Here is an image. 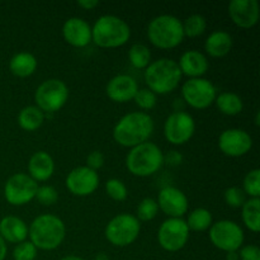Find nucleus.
Instances as JSON below:
<instances>
[{"label": "nucleus", "instance_id": "dca6fc26", "mask_svg": "<svg viewBox=\"0 0 260 260\" xmlns=\"http://www.w3.org/2000/svg\"><path fill=\"white\" fill-rule=\"evenodd\" d=\"M157 206L159 210L169 218H182L188 211V198L179 188L168 185L164 187L157 194Z\"/></svg>", "mask_w": 260, "mask_h": 260}, {"label": "nucleus", "instance_id": "f257e3e1", "mask_svg": "<svg viewBox=\"0 0 260 260\" xmlns=\"http://www.w3.org/2000/svg\"><path fill=\"white\" fill-rule=\"evenodd\" d=\"M154 119L145 112H131L119 119L113 128V139L123 147H132L149 141L154 132Z\"/></svg>", "mask_w": 260, "mask_h": 260}, {"label": "nucleus", "instance_id": "c03bdc74", "mask_svg": "<svg viewBox=\"0 0 260 260\" xmlns=\"http://www.w3.org/2000/svg\"><path fill=\"white\" fill-rule=\"evenodd\" d=\"M61 260H85V259L80 258V256H76V255H68V256H63Z\"/></svg>", "mask_w": 260, "mask_h": 260}, {"label": "nucleus", "instance_id": "f03ea898", "mask_svg": "<svg viewBox=\"0 0 260 260\" xmlns=\"http://www.w3.org/2000/svg\"><path fill=\"white\" fill-rule=\"evenodd\" d=\"M29 241L41 250H55L66 236V226L60 217L51 213L37 216L28 228Z\"/></svg>", "mask_w": 260, "mask_h": 260}, {"label": "nucleus", "instance_id": "f3484780", "mask_svg": "<svg viewBox=\"0 0 260 260\" xmlns=\"http://www.w3.org/2000/svg\"><path fill=\"white\" fill-rule=\"evenodd\" d=\"M229 15L234 24L249 29L259 20V3L256 0H233L229 4Z\"/></svg>", "mask_w": 260, "mask_h": 260}, {"label": "nucleus", "instance_id": "9b49d317", "mask_svg": "<svg viewBox=\"0 0 260 260\" xmlns=\"http://www.w3.org/2000/svg\"><path fill=\"white\" fill-rule=\"evenodd\" d=\"M38 183L25 173H17L7 180L4 197L12 206H24L32 202L38 189Z\"/></svg>", "mask_w": 260, "mask_h": 260}, {"label": "nucleus", "instance_id": "58836bf2", "mask_svg": "<svg viewBox=\"0 0 260 260\" xmlns=\"http://www.w3.org/2000/svg\"><path fill=\"white\" fill-rule=\"evenodd\" d=\"M104 165V155L102 151H91L90 154L86 156V165L89 169L98 170Z\"/></svg>", "mask_w": 260, "mask_h": 260}, {"label": "nucleus", "instance_id": "ea45409f", "mask_svg": "<svg viewBox=\"0 0 260 260\" xmlns=\"http://www.w3.org/2000/svg\"><path fill=\"white\" fill-rule=\"evenodd\" d=\"M183 159H184L183 155L179 151H177V150H172L167 155H164V162L170 165V167H178V165L182 164Z\"/></svg>", "mask_w": 260, "mask_h": 260}, {"label": "nucleus", "instance_id": "2f4dec72", "mask_svg": "<svg viewBox=\"0 0 260 260\" xmlns=\"http://www.w3.org/2000/svg\"><path fill=\"white\" fill-rule=\"evenodd\" d=\"M243 190L250 198H260V170L253 169L245 175L243 182Z\"/></svg>", "mask_w": 260, "mask_h": 260}, {"label": "nucleus", "instance_id": "4468645a", "mask_svg": "<svg viewBox=\"0 0 260 260\" xmlns=\"http://www.w3.org/2000/svg\"><path fill=\"white\" fill-rule=\"evenodd\" d=\"M66 188L78 197H88L99 187V175L95 170L88 167H78L71 170L66 177Z\"/></svg>", "mask_w": 260, "mask_h": 260}, {"label": "nucleus", "instance_id": "2eb2a0df", "mask_svg": "<svg viewBox=\"0 0 260 260\" xmlns=\"http://www.w3.org/2000/svg\"><path fill=\"white\" fill-rule=\"evenodd\" d=\"M218 147L226 156L240 157L250 151L253 139L245 129L229 128L218 137Z\"/></svg>", "mask_w": 260, "mask_h": 260}, {"label": "nucleus", "instance_id": "cd10ccee", "mask_svg": "<svg viewBox=\"0 0 260 260\" xmlns=\"http://www.w3.org/2000/svg\"><path fill=\"white\" fill-rule=\"evenodd\" d=\"M187 226L189 231H196V233H202V231L208 230L212 226L213 218L212 213L207 208H196L188 215Z\"/></svg>", "mask_w": 260, "mask_h": 260}, {"label": "nucleus", "instance_id": "473e14b6", "mask_svg": "<svg viewBox=\"0 0 260 260\" xmlns=\"http://www.w3.org/2000/svg\"><path fill=\"white\" fill-rule=\"evenodd\" d=\"M106 192L109 197L117 202H122L127 198V187L122 180L117 179V178H112L106 182Z\"/></svg>", "mask_w": 260, "mask_h": 260}, {"label": "nucleus", "instance_id": "b1692460", "mask_svg": "<svg viewBox=\"0 0 260 260\" xmlns=\"http://www.w3.org/2000/svg\"><path fill=\"white\" fill-rule=\"evenodd\" d=\"M37 58L30 52H18L10 58L9 69L12 74L18 78H28L37 70Z\"/></svg>", "mask_w": 260, "mask_h": 260}, {"label": "nucleus", "instance_id": "5701e85b", "mask_svg": "<svg viewBox=\"0 0 260 260\" xmlns=\"http://www.w3.org/2000/svg\"><path fill=\"white\" fill-rule=\"evenodd\" d=\"M233 37L226 30H215L207 37L205 42V50L212 57H223L230 53L233 48Z\"/></svg>", "mask_w": 260, "mask_h": 260}, {"label": "nucleus", "instance_id": "0eeeda50", "mask_svg": "<svg viewBox=\"0 0 260 260\" xmlns=\"http://www.w3.org/2000/svg\"><path fill=\"white\" fill-rule=\"evenodd\" d=\"M141 231V223L136 216L129 213H121L112 218L106 226L104 235L114 246L124 248L136 241Z\"/></svg>", "mask_w": 260, "mask_h": 260}, {"label": "nucleus", "instance_id": "393cba45", "mask_svg": "<svg viewBox=\"0 0 260 260\" xmlns=\"http://www.w3.org/2000/svg\"><path fill=\"white\" fill-rule=\"evenodd\" d=\"M45 122V113L36 106H27L18 114V124L27 132L40 128Z\"/></svg>", "mask_w": 260, "mask_h": 260}, {"label": "nucleus", "instance_id": "7c9ffc66", "mask_svg": "<svg viewBox=\"0 0 260 260\" xmlns=\"http://www.w3.org/2000/svg\"><path fill=\"white\" fill-rule=\"evenodd\" d=\"M157 212H159V206H157L156 200L154 198H144L141 202L139 203L136 210V218L139 221H151L156 217Z\"/></svg>", "mask_w": 260, "mask_h": 260}, {"label": "nucleus", "instance_id": "ddd939ff", "mask_svg": "<svg viewBox=\"0 0 260 260\" xmlns=\"http://www.w3.org/2000/svg\"><path fill=\"white\" fill-rule=\"evenodd\" d=\"M196 132L194 118L187 112H173L164 123V136L173 145H184Z\"/></svg>", "mask_w": 260, "mask_h": 260}, {"label": "nucleus", "instance_id": "79ce46f5", "mask_svg": "<svg viewBox=\"0 0 260 260\" xmlns=\"http://www.w3.org/2000/svg\"><path fill=\"white\" fill-rule=\"evenodd\" d=\"M7 253H8L7 243H5L4 239L0 236V260H4L7 258Z\"/></svg>", "mask_w": 260, "mask_h": 260}, {"label": "nucleus", "instance_id": "4be33fe9", "mask_svg": "<svg viewBox=\"0 0 260 260\" xmlns=\"http://www.w3.org/2000/svg\"><path fill=\"white\" fill-rule=\"evenodd\" d=\"M0 236L5 243H23L28 238L27 223L17 216H7L0 221Z\"/></svg>", "mask_w": 260, "mask_h": 260}, {"label": "nucleus", "instance_id": "aec40b11", "mask_svg": "<svg viewBox=\"0 0 260 260\" xmlns=\"http://www.w3.org/2000/svg\"><path fill=\"white\" fill-rule=\"evenodd\" d=\"M178 66L182 75L188 76L189 79L202 78L208 71V60L202 52L197 50L185 51L179 58Z\"/></svg>", "mask_w": 260, "mask_h": 260}, {"label": "nucleus", "instance_id": "37998d69", "mask_svg": "<svg viewBox=\"0 0 260 260\" xmlns=\"http://www.w3.org/2000/svg\"><path fill=\"white\" fill-rule=\"evenodd\" d=\"M226 260H240L239 259L238 251H230V253H226Z\"/></svg>", "mask_w": 260, "mask_h": 260}, {"label": "nucleus", "instance_id": "72a5a7b5", "mask_svg": "<svg viewBox=\"0 0 260 260\" xmlns=\"http://www.w3.org/2000/svg\"><path fill=\"white\" fill-rule=\"evenodd\" d=\"M135 103L140 107L144 111H150V109L154 108L157 103L156 94L152 93L150 89H139L134 98Z\"/></svg>", "mask_w": 260, "mask_h": 260}, {"label": "nucleus", "instance_id": "c85d7f7f", "mask_svg": "<svg viewBox=\"0 0 260 260\" xmlns=\"http://www.w3.org/2000/svg\"><path fill=\"white\" fill-rule=\"evenodd\" d=\"M128 60L136 69H146L151 62V52L142 43H135L128 50Z\"/></svg>", "mask_w": 260, "mask_h": 260}, {"label": "nucleus", "instance_id": "4c0bfd02", "mask_svg": "<svg viewBox=\"0 0 260 260\" xmlns=\"http://www.w3.org/2000/svg\"><path fill=\"white\" fill-rule=\"evenodd\" d=\"M240 260H260V249L256 245H245L239 249Z\"/></svg>", "mask_w": 260, "mask_h": 260}, {"label": "nucleus", "instance_id": "a211bd4d", "mask_svg": "<svg viewBox=\"0 0 260 260\" xmlns=\"http://www.w3.org/2000/svg\"><path fill=\"white\" fill-rule=\"evenodd\" d=\"M139 90L137 81L127 74H119L112 78L106 86V93L111 101L116 103H126L134 101Z\"/></svg>", "mask_w": 260, "mask_h": 260}, {"label": "nucleus", "instance_id": "c9c22d12", "mask_svg": "<svg viewBox=\"0 0 260 260\" xmlns=\"http://www.w3.org/2000/svg\"><path fill=\"white\" fill-rule=\"evenodd\" d=\"M36 200L43 206H52L53 203L57 202L58 193L51 185H41L38 187L37 193H36Z\"/></svg>", "mask_w": 260, "mask_h": 260}, {"label": "nucleus", "instance_id": "e433bc0d", "mask_svg": "<svg viewBox=\"0 0 260 260\" xmlns=\"http://www.w3.org/2000/svg\"><path fill=\"white\" fill-rule=\"evenodd\" d=\"M225 202L228 203L230 207L234 208H240L243 207L244 203L246 202L245 198V193L241 188L239 187H230L225 190Z\"/></svg>", "mask_w": 260, "mask_h": 260}, {"label": "nucleus", "instance_id": "412c9836", "mask_svg": "<svg viewBox=\"0 0 260 260\" xmlns=\"http://www.w3.org/2000/svg\"><path fill=\"white\" fill-rule=\"evenodd\" d=\"M55 172V162L52 156L46 151H37L28 161V173L35 182H46Z\"/></svg>", "mask_w": 260, "mask_h": 260}, {"label": "nucleus", "instance_id": "1a4fd4ad", "mask_svg": "<svg viewBox=\"0 0 260 260\" xmlns=\"http://www.w3.org/2000/svg\"><path fill=\"white\" fill-rule=\"evenodd\" d=\"M208 230H210L211 243L225 253L238 251L245 240L243 229L235 221L220 220L212 223Z\"/></svg>", "mask_w": 260, "mask_h": 260}, {"label": "nucleus", "instance_id": "a19ab883", "mask_svg": "<svg viewBox=\"0 0 260 260\" xmlns=\"http://www.w3.org/2000/svg\"><path fill=\"white\" fill-rule=\"evenodd\" d=\"M76 4H78V7L83 8L85 10H93L94 8L98 7L99 2H96V0H79Z\"/></svg>", "mask_w": 260, "mask_h": 260}, {"label": "nucleus", "instance_id": "423d86ee", "mask_svg": "<svg viewBox=\"0 0 260 260\" xmlns=\"http://www.w3.org/2000/svg\"><path fill=\"white\" fill-rule=\"evenodd\" d=\"M147 38L155 47L161 50L175 48L184 40L182 20L170 14L157 15L149 23Z\"/></svg>", "mask_w": 260, "mask_h": 260}, {"label": "nucleus", "instance_id": "a878e982", "mask_svg": "<svg viewBox=\"0 0 260 260\" xmlns=\"http://www.w3.org/2000/svg\"><path fill=\"white\" fill-rule=\"evenodd\" d=\"M215 104L218 111L226 116H238L244 109V102L241 96L231 91H225L216 96Z\"/></svg>", "mask_w": 260, "mask_h": 260}, {"label": "nucleus", "instance_id": "f704fd0d", "mask_svg": "<svg viewBox=\"0 0 260 260\" xmlns=\"http://www.w3.org/2000/svg\"><path fill=\"white\" fill-rule=\"evenodd\" d=\"M37 256V249L30 241H23L17 244L13 250V259L14 260H36Z\"/></svg>", "mask_w": 260, "mask_h": 260}, {"label": "nucleus", "instance_id": "f8f14e48", "mask_svg": "<svg viewBox=\"0 0 260 260\" xmlns=\"http://www.w3.org/2000/svg\"><path fill=\"white\" fill-rule=\"evenodd\" d=\"M189 239V229L183 218H168L157 230V241L164 250L175 253L182 250Z\"/></svg>", "mask_w": 260, "mask_h": 260}, {"label": "nucleus", "instance_id": "bb28decb", "mask_svg": "<svg viewBox=\"0 0 260 260\" xmlns=\"http://www.w3.org/2000/svg\"><path fill=\"white\" fill-rule=\"evenodd\" d=\"M243 222L251 233L258 234L260 230V198H250L241 207Z\"/></svg>", "mask_w": 260, "mask_h": 260}, {"label": "nucleus", "instance_id": "6e6552de", "mask_svg": "<svg viewBox=\"0 0 260 260\" xmlns=\"http://www.w3.org/2000/svg\"><path fill=\"white\" fill-rule=\"evenodd\" d=\"M69 99V88L60 79H47L35 91L36 107L43 113L60 111Z\"/></svg>", "mask_w": 260, "mask_h": 260}, {"label": "nucleus", "instance_id": "49530a36", "mask_svg": "<svg viewBox=\"0 0 260 260\" xmlns=\"http://www.w3.org/2000/svg\"><path fill=\"white\" fill-rule=\"evenodd\" d=\"M255 124L256 126H259V112L256 113V117H255Z\"/></svg>", "mask_w": 260, "mask_h": 260}, {"label": "nucleus", "instance_id": "9d476101", "mask_svg": "<svg viewBox=\"0 0 260 260\" xmlns=\"http://www.w3.org/2000/svg\"><path fill=\"white\" fill-rule=\"evenodd\" d=\"M183 102L194 109H206L215 103L217 90L213 83L205 78L188 79L182 86Z\"/></svg>", "mask_w": 260, "mask_h": 260}, {"label": "nucleus", "instance_id": "c756f323", "mask_svg": "<svg viewBox=\"0 0 260 260\" xmlns=\"http://www.w3.org/2000/svg\"><path fill=\"white\" fill-rule=\"evenodd\" d=\"M183 23V32L184 37L196 38L200 37L205 33L207 28V20L201 14H192L187 18Z\"/></svg>", "mask_w": 260, "mask_h": 260}, {"label": "nucleus", "instance_id": "6ab92c4d", "mask_svg": "<svg viewBox=\"0 0 260 260\" xmlns=\"http://www.w3.org/2000/svg\"><path fill=\"white\" fill-rule=\"evenodd\" d=\"M62 37L73 47H86L91 42L90 24L83 18H69L62 25Z\"/></svg>", "mask_w": 260, "mask_h": 260}, {"label": "nucleus", "instance_id": "39448f33", "mask_svg": "<svg viewBox=\"0 0 260 260\" xmlns=\"http://www.w3.org/2000/svg\"><path fill=\"white\" fill-rule=\"evenodd\" d=\"M164 164V154L154 142H144L129 149L126 156V167L135 177L154 175Z\"/></svg>", "mask_w": 260, "mask_h": 260}, {"label": "nucleus", "instance_id": "20e7f679", "mask_svg": "<svg viewBox=\"0 0 260 260\" xmlns=\"http://www.w3.org/2000/svg\"><path fill=\"white\" fill-rule=\"evenodd\" d=\"M129 37L128 23L117 15H102L91 27V41L102 48L121 47L128 42Z\"/></svg>", "mask_w": 260, "mask_h": 260}, {"label": "nucleus", "instance_id": "7ed1b4c3", "mask_svg": "<svg viewBox=\"0 0 260 260\" xmlns=\"http://www.w3.org/2000/svg\"><path fill=\"white\" fill-rule=\"evenodd\" d=\"M182 76L177 61L167 57L150 62L144 74L145 83L149 86L147 89L159 95L174 91L179 86Z\"/></svg>", "mask_w": 260, "mask_h": 260}, {"label": "nucleus", "instance_id": "a18cd8bd", "mask_svg": "<svg viewBox=\"0 0 260 260\" xmlns=\"http://www.w3.org/2000/svg\"><path fill=\"white\" fill-rule=\"evenodd\" d=\"M94 260H109V258L104 253H101V254H98V255L95 256V259H94Z\"/></svg>", "mask_w": 260, "mask_h": 260}]
</instances>
